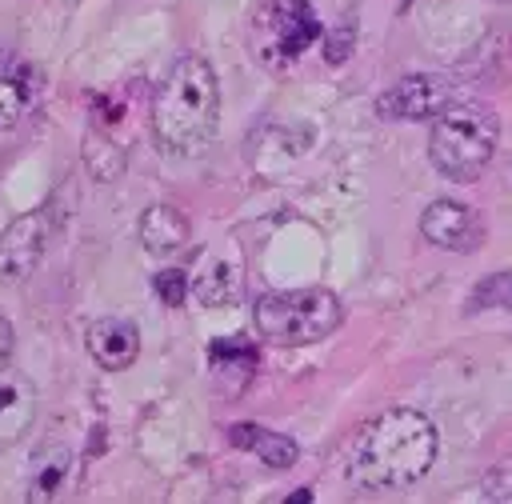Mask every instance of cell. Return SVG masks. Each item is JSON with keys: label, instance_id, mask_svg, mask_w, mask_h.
I'll return each instance as SVG.
<instances>
[{"label": "cell", "instance_id": "16", "mask_svg": "<svg viewBox=\"0 0 512 504\" xmlns=\"http://www.w3.org/2000/svg\"><path fill=\"white\" fill-rule=\"evenodd\" d=\"M236 288H240V276H236V264H228V260H208V264L192 276V296H196L200 304H208V308L228 304V300L236 296Z\"/></svg>", "mask_w": 512, "mask_h": 504}, {"label": "cell", "instance_id": "19", "mask_svg": "<svg viewBox=\"0 0 512 504\" xmlns=\"http://www.w3.org/2000/svg\"><path fill=\"white\" fill-rule=\"evenodd\" d=\"M152 288H156L160 304L180 308V304H184V296H188V276H184V268H164V272H156V276H152Z\"/></svg>", "mask_w": 512, "mask_h": 504}, {"label": "cell", "instance_id": "7", "mask_svg": "<svg viewBox=\"0 0 512 504\" xmlns=\"http://www.w3.org/2000/svg\"><path fill=\"white\" fill-rule=\"evenodd\" d=\"M52 236V212L48 208H32L24 216H16L4 232H0V284H20L36 272L44 248Z\"/></svg>", "mask_w": 512, "mask_h": 504}, {"label": "cell", "instance_id": "20", "mask_svg": "<svg viewBox=\"0 0 512 504\" xmlns=\"http://www.w3.org/2000/svg\"><path fill=\"white\" fill-rule=\"evenodd\" d=\"M348 56H352V28H340V32L328 36V44H324V60H328V64H344Z\"/></svg>", "mask_w": 512, "mask_h": 504}, {"label": "cell", "instance_id": "21", "mask_svg": "<svg viewBox=\"0 0 512 504\" xmlns=\"http://www.w3.org/2000/svg\"><path fill=\"white\" fill-rule=\"evenodd\" d=\"M12 352H16V332H12V324L0 316V372L12 364Z\"/></svg>", "mask_w": 512, "mask_h": 504}, {"label": "cell", "instance_id": "6", "mask_svg": "<svg viewBox=\"0 0 512 504\" xmlns=\"http://www.w3.org/2000/svg\"><path fill=\"white\" fill-rule=\"evenodd\" d=\"M456 100V84L440 72H408L380 92L376 112L384 120H436Z\"/></svg>", "mask_w": 512, "mask_h": 504}, {"label": "cell", "instance_id": "15", "mask_svg": "<svg viewBox=\"0 0 512 504\" xmlns=\"http://www.w3.org/2000/svg\"><path fill=\"white\" fill-rule=\"evenodd\" d=\"M36 100V76L24 68H0V132L16 128Z\"/></svg>", "mask_w": 512, "mask_h": 504}, {"label": "cell", "instance_id": "3", "mask_svg": "<svg viewBox=\"0 0 512 504\" xmlns=\"http://www.w3.org/2000/svg\"><path fill=\"white\" fill-rule=\"evenodd\" d=\"M500 144V120L480 100H452L428 136V160L444 180L472 184L492 164Z\"/></svg>", "mask_w": 512, "mask_h": 504}, {"label": "cell", "instance_id": "2", "mask_svg": "<svg viewBox=\"0 0 512 504\" xmlns=\"http://www.w3.org/2000/svg\"><path fill=\"white\" fill-rule=\"evenodd\" d=\"M216 120H220L216 72L204 56L188 52L164 72L152 96V132L164 152L196 156L216 136Z\"/></svg>", "mask_w": 512, "mask_h": 504}, {"label": "cell", "instance_id": "14", "mask_svg": "<svg viewBox=\"0 0 512 504\" xmlns=\"http://www.w3.org/2000/svg\"><path fill=\"white\" fill-rule=\"evenodd\" d=\"M208 364H212V376L228 392H240L256 372V348L248 340H212Z\"/></svg>", "mask_w": 512, "mask_h": 504}, {"label": "cell", "instance_id": "5", "mask_svg": "<svg viewBox=\"0 0 512 504\" xmlns=\"http://www.w3.org/2000/svg\"><path fill=\"white\" fill-rule=\"evenodd\" d=\"M324 36L312 0H264L252 16V52L264 68L288 72Z\"/></svg>", "mask_w": 512, "mask_h": 504}, {"label": "cell", "instance_id": "13", "mask_svg": "<svg viewBox=\"0 0 512 504\" xmlns=\"http://www.w3.org/2000/svg\"><path fill=\"white\" fill-rule=\"evenodd\" d=\"M72 476V448L68 444H48L32 456V476H28V500L32 504H44V500H56L64 492Z\"/></svg>", "mask_w": 512, "mask_h": 504}, {"label": "cell", "instance_id": "17", "mask_svg": "<svg viewBox=\"0 0 512 504\" xmlns=\"http://www.w3.org/2000/svg\"><path fill=\"white\" fill-rule=\"evenodd\" d=\"M84 160H88V168H92L96 180H116L124 172V152L112 140H100V136H92L84 144Z\"/></svg>", "mask_w": 512, "mask_h": 504}, {"label": "cell", "instance_id": "4", "mask_svg": "<svg viewBox=\"0 0 512 504\" xmlns=\"http://www.w3.org/2000/svg\"><path fill=\"white\" fill-rule=\"evenodd\" d=\"M344 320V308L336 292L328 288H288V292H268L252 308L256 332L276 344V348H304L324 336H332Z\"/></svg>", "mask_w": 512, "mask_h": 504}, {"label": "cell", "instance_id": "18", "mask_svg": "<svg viewBox=\"0 0 512 504\" xmlns=\"http://www.w3.org/2000/svg\"><path fill=\"white\" fill-rule=\"evenodd\" d=\"M480 308H504L512 312V272H492L472 288V312Z\"/></svg>", "mask_w": 512, "mask_h": 504}, {"label": "cell", "instance_id": "1", "mask_svg": "<svg viewBox=\"0 0 512 504\" xmlns=\"http://www.w3.org/2000/svg\"><path fill=\"white\" fill-rule=\"evenodd\" d=\"M436 452H440V436L424 412L388 408L360 428L348 456V480L372 492L408 488L428 476V468L436 464Z\"/></svg>", "mask_w": 512, "mask_h": 504}, {"label": "cell", "instance_id": "9", "mask_svg": "<svg viewBox=\"0 0 512 504\" xmlns=\"http://www.w3.org/2000/svg\"><path fill=\"white\" fill-rule=\"evenodd\" d=\"M84 344H88V356H92L104 372H124V368H132L136 356H140V332H136V324L116 320V316H104V320L88 324Z\"/></svg>", "mask_w": 512, "mask_h": 504}, {"label": "cell", "instance_id": "22", "mask_svg": "<svg viewBox=\"0 0 512 504\" xmlns=\"http://www.w3.org/2000/svg\"><path fill=\"white\" fill-rule=\"evenodd\" d=\"M304 500H312V488H296V492L288 496V504H304Z\"/></svg>", "mask_w": 512, "mask_h": 504}, {"label": "cell", "instance_id": "11", "mask_svg": "<svg viewBox=\"0 0 512 504\" xmlns=\"http://www.w3.org/2000/svg\"><path fill=\"white\" fill-rule=\"evenodd\" d=\"M140 244H144V252H152V256H172V252H180L184 244H188V236H192V224H188V216L176 208V204H148L144 212H140Z\"/></svg>", "mask_w": 512, "mask_h": 504}, {"label": "cell", "instance_id": "8", "mask_svg": "<svg viewBox=\"0 0 512 504\" xmlns=\"http://www.w3.org/2000/svg\"><path fill=\"white\" fill-rule=\"evenodd\" d=\"M420 236L444 252H472L480 244V216L464 200H432L420 216Z\"/></svg>", "mask_w": 512, "mask_h": 504}, {"label": "cell", "instance_id": "10", "mask_svg": "<svg viewBox=\"0 0 512 504\" xmlns=\"http://www.w3.org/2000/svg\"><path fill=\"white\" fill-rule=\"evenodd\" d=\"M36 416V384L24 372H0V452L12 448Z\"/></svg>", "mask_w": 512, "mask_h": 504}, {"label": "cell", "instance_id": "12", "mask_svg": "<svg viewBox=\"0 0 512 504\" xmlns=\"http://www.w3.org/2000/svg\"><path fill=\"white\" fill-rule=\"evenodd\" d=\"M228 444L252 452L260 464H268V468H276V472H284V468H292V464L300 460V448H296L292 436H284V432H268V428L248 424V420L228 428Z\"/></svg>", "mask_w": 512, "mask_h": 504}]
</instances>
